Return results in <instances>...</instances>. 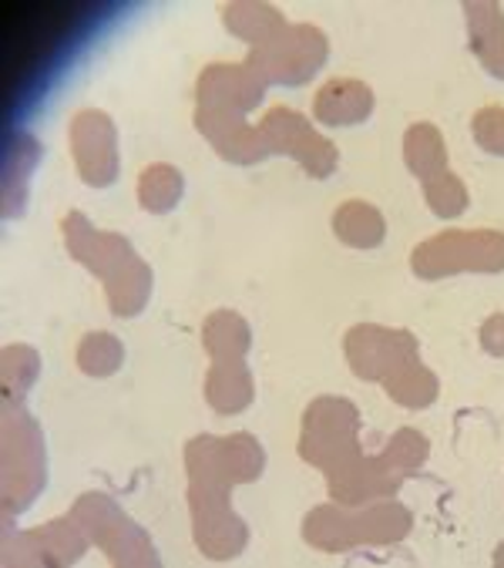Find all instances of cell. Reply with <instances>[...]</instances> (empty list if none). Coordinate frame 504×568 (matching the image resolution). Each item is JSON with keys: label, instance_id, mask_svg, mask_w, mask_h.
I'll return each mask as SVG.
<instances>
[{"label": "cell", "instance_id": "cell-29", "mask_svg": "<svg viewBox=\"0 0 504 568\" xmlns=\"http://www.w3.org/2000/svg\"><path fill=\"white\" fill-rule=\"evenodd\" d=\"M481 347L484 354L491 357H504V313H491L484 323H481Z\"/></svg>", "mask_w": 504, "mask_h": 568}, {"label": "cell", "instance_id": "cell-16", "mask_svg": "<svg viewBox=\"0 0 504 568\" xmlns=\"http://www.w3.org/2000/svg\"><path fill=\"white\" fill-rule=\"evenodd\" d=\"M373 104H376V98L366 81L330 78L313 98V115L320 125L346 129V125H363L373 115Z\"/></svg>", "mask_w": 504, "mask_h": 568}, {"label": "cell", "instance_id": "cell-18", "mask_svg": "<svg viewBox=\"0 0 504 568\" xmlns=\"http://www.w3.org/2000/svg\"><path fill=\"white\" fill-rule=\"evenodd\" d=\"M222 24L232 38L245 41L249 48H263L290 28V21L273 4H260V0H235V4H225Z\"/></svg>", "mask_w": 504, "mask_h": 568}, {"label": "cell", "instance_id": "cell-1", "mask_svg": "<svg viewBox=\"0 0 504 568\" xmlns=\"http://www.w3.org/2000/svg\"><path fill=\"white\" fill-rule=\"evenodd\" d=\"M61 236L68 256L104 283L114 316H139L145 310L155 276L129 240L108 230H94L91 219L78 209L61 219Z\"/></svg>", "mask_w": 504, "mask_h": 568}, {"label": "cell", "instance_id": "cell-13", "mask_svg": "<svg viewBox=\"0 0 504 568\" xmlns=\"http://www.w3.org/2000/svg\"><path fill=\"white\" fill-rule=\"evenodd\" d=\"M266 94V81L245 61H219L202 68L195 81V108L212 115H249Z\"/></svg>", "mask_w": 504, "mask_h": 568}, {"label": "cell", "instance_id": "cell-14", "mask_svg": "<svg viewBox=\"0 0 504 568\" xmlns=\"http://www.w3.org/2000/svg\"><path fill=\"white\" fill-rule=\"evenodd\" d=\"M189 515H192L195 548L205 558L229 561V558H239L245 551L249 528L235 515L232 501H199V498H189Z\"/></svg>", "mask_w": 504, "mask_h": 568}, {"label": "cell", "instance_id": "cell-25", "mask_svg": "<svg viewBox=\"0 0 504 568\" xmlns=\"http://www.w3.org/2000/svg\"><path fill=\"white\" fill-rule=\"evenodd\" d=\"M74 357H78L81 374L104 381V377L118 374V367L124 361V347H121V339L114 333L94 329V333H88L81 344H78V354Z\"/></svg>", "mask_w": 504, "mask_h": 568}, {"label": "cell", "instance_id": "cell-15", "mask_svg": "<svg viewBox=\"0 0 504 568\" xmlns=\"http://www.w3.org/2000/svg\"><path fill=\"white\" fill-rule=\"evenodd\" d=\"M199 135L219 152V159L232 165H256L270 159V145L260 132V125H249L242 115H212V111H199L192 115Z\"/></svg>", "mask_w": 504, "mask_h": 568}, {"label": "cell", "instance_id": "cell-7", "mask_svg": "<svg viewBox=\"0 0 504 568\" xmlns=\"http://www.w3.org/2000/svg\"><path fill=\"white\" fill-rule=\"evenodd\" d=\"M84 535L91 538V545H98L111 565L121 568H155L162 558L149 538V531L132 521L129 515L121 511V505L101 491H88L74 501V508L68 511Z\"/></svg>", "mask_w": 504, "mask_h": 568}, {"label": "cell", "instance_id": "cell-8", "mask_svg": "<svg viewBox=\"0 0 504 568\" xmlns=\"http://www.w3.org/2000/svg\"><path fill=\"white\" fill-rule=\"evenodd\" d=\"M330 58V41L313 24H290L276 41L263 48H249L245 64L256 71L266 88H300L306 84Z\"/></svg>", "mask_w": 504, "mask_h": 568}, {"label": "cell", "instance_id": "cell-10", "mask_svg": "<svg viewBox=\"0 0 504 568\" xmlns=\"http://www.w3.org/2000/svg\"><path fill=\"white\" fill-rule=\"evenodd\" d=\"M350 371L366 384H384L404 364L421 357V344L411 329H391L381 323H356L343 336Z\"/></svg>", "mask_w": 504, "mask_h": 568}, {"label": "cell", "instance_id": "cell-22", "mask_svg": "<svg viewBox=\"0 0 504 568\" xmlns=\"http://www.w3.org/2000/svg\"><path fill=\"white\" fill-rule=\"evenodd\" d=\"M404 162L421 182H431V179L444 175L447 172V145H444L441 129L431 125V122L411 125L407 135H404Z\"/></svg>", "mask_w": 504, "mask_h": 568}, {"label": "cell", "instance_id": "cell-9", "mask_svg": "<svg viewBox=\"0 0 504 568\" xmlns=\"http://www.w3.org/2000/svg\"><path fill=\"white\" fill-rule=\"evenodd\" d=\"M14 515H4V565H38V568H64L84 558L91 548V538L84 528L71 518L61 515L41 528L31 531H14Z\"/></svg>", "mask_w": 504, "mask_h": 568}, {"label": "cell", "instance_id": "cell-26", "mask_svg": "<svg viewBox=\"0 0 504 568\" xmlns=\"http://www.w3.org/2000/svg\"><path fill=\"white\" fill-rule=\"evenodd\" d=\"M41 374V357L34 347L14 344L4 347V357H0V381H4V394L11 397H24L31 390V384Z\"/></svg>", "mask_w": 504, "mask_h": 568}, {"label": "cell", "instance_id": "cell-2", "mask_svg": "<svg viewBox=\"0 0 504 568\" xmlns=\"http://www.w3.org/2000/svg\"><path fill=\"white\" fill-rule=\"evenodd\" d=\"M414 515L407 505L366 501V505H320L303 518V538L316 551H350L360 545H397L411 535Z\"/></svg>", "mask_w": 504, "mask_h": 568}, {"label": "cell", "instance_id": "cell-27", "mask_svg": "<svg viewBox=\"0 0 504 568\" xmlns=\"http://www.w3.org/2000/svg\"><path fill=\"white\" fill-rule=\"evenodd\" d=\"M421 185H424V199H427V205H431L434 215H441V219H457V215L467 212V202H471L467 185H464L451 169H447L444 175L431 179V182H421Z\"/></svg>", "mask_w": 504, "mask_h": 568}, {"label": "cell", "instance_id": "cell-23", "mask_svg": "<svg viewBox=\"0 0 504 568\" xmlns=\"http://www.w3.org/2000/svg\"><path fill=\"white\" fill-rule=\"evenodd\" d=\"M384 390H387V397H391L394 404H401V407H407V410H424V407H431V404L437 400L441 381H437V374L417 357V361L404 364L397 374H391V377L384 381Z\"/></svg>", "mask_w": 504, "mask_h": 568}, {"label": "cell", "instance_id": "cell-6", "mask_svg": "<svg viewBox=\"0 0 504 568\" xmlns=\"http://www.w3.org/2000/svg\"><path fill=\"white\" fill-rule=\"evenodd\" d=\"M417 280H447L457 273H504V233L497 230H447L411 253Z\"/></svg>", "mask_w": 504, "mask_h": 568}, {"label": "cell", "instance_id": "cell-17", "mask_svg": "<svg viewBox=\"0 0 504 568\" xmlns=\"http://www.w3.org/2000/svg\"><path fill=\"white\" fill-rule=\"evenodd\" d=\"M467 41L471 54L484 64V71L504 81V8L494 0H467Z\"/></svg>", "mask_w": 504, "mask_h": 568}, {"label": "cell", "instance_id": "cell-5", "mask_svg": "<svg viewBox=\"0 0 504 568\" xmlns=\"http://www.w3.org/2000/svg\"><path fill=\"white\" fill-rule=\"evenodd\" d=\"M300 458L323 475H333L363 458L360 450V410L346 397H316L303 414Z\"/></svg>", "mask_w": 504, "mask_h": 568}, {"label": "cell", "instance_id": "cell-19", "mask_svg": "<svg viewBox=\"0 0 504 568\" xmlns=\"http://www.w3.org/2000/svg\"><path fill=\"white\" fill-rule=\"evenodd\" d=\"M256 397V381H252V371L245 367V361H229V364H212L205 374V400L215 414L232 417L239 410H245Z\"/></svg>", "mask_w": 504, "mask_h": 568}, {"label": "cell", "instance_id": "cell-24", "mask_svg": "<svg viewBox=\"0 0 504 568\" xmlns=\"http://www.w3.org/2000/svg\"><path fill=\"white\" fill-rule=\"evenodd\" d=\"M182 192H185V175L169 162L149 165L139 179V205L152 215L172 212L182 202Z\"/></svg>", "mask_w": 504, "mask_h": 568}, {"label": "cell", "instance_id": "cell-20", "mask_svg": "<svg viewBox=\"0 0 504 568\" xmlns=\"http://www.w3.org/2000/svg\"><path fill=\"white\" fill-rule=\"evenodd\" d=\"M333 233L350 250H376L387 240V219L376 205L350 199L333 212Z\"/></svg>", "mask_w": 504, "mask_h": 568}, {"label": "cell", "instance_id": "cell-11", "mask_svg": "<svg viewBox=\"0 0 504 568\" xmlns=\"http://www.w3.org/2000/svg\"><path fill=\"white\" fill-rule=\"evenodd\" d=\"M260 132L270 145V155H286V159L300 162L310 179H330L340 165L336 145L330 139H323L300 111H293L286 104H276L266 111L260 122Z\"/></svg>", "mask_w": 504, "mask_h": 568}, {"label": "cell", "instance_id": "cell-3", "mask_svg": "<svg viewBox=\"0 0 504 568\" xmlns=\"http://www.w3.org/2000/svg\"><path fill=\"white\" fill-rule=\"evenodd\" d=\"M266 471V450L249 430L225 437L199 434L185 447V498L199 501H229L232 485H252Z\"/></svg>", "mask_w": 504, "mask_h": 568}, {"label": "cell", "instance_id": "cell-30", "mask_svg": "<svg viewBox=\"0 0 504 568\" xmlns=\"http://www.w3.org/2000/svg\"><path fill=\"white\" fill-rule=\"evenodd\" d=\"M494 565H504V541H501L497 551H494Z\"/></svg>", "mask_w": 504, "mask_h": 568}, {"label": "cell", "instance_id": "cell-12", "mask_svg": "<svg viewBox=\"0 0 504 568\" xmlns=\"http://www.w3.org/2000/svg\"><path fill=\"white\" fill-rule=\"evenodd\" d=\"M71 155L78 175L91 189H108L118 179V129L108 111L84 108L71 119Z\"/></svg>", "mask_w": 504, "mask_h": 568}, {"label": "cell", "instance_id": "cell-4", "mask_svg": "<svg viewBox=\"0 0 504 568\" xmlns=\"http://www.w3.org/2000/svg\"><path fill=\"white\" fill-rule=\"evenodd\" d=\"M4 424H0V475H4V515L28 511L34 498L48 485V454H44V434L31 410L24 407V397L4 394Z\"/></svg>", "mask_w": 504, "mask_h": 568}, {"label": "cell", "instance_id": "cell-28", "mask_svg": "<svg viewBox=\"0 0 504 568\" xmlns=\"http://www.w3.org/2000/svg\"><path fill=\"white\" fill-rule=\"evenodd\" d=\"M471 135H474L477 149L504 159V108H497V104L481 108L471 119Z\"/></svg>", "mask_w": 504, "mask_h": 568}, {"label": "cell", "instance_id": "cell-21", "mask_svg": "<svg viewBox=\"0 0 504 568\" xmlns=\"http://www.w3.org/2000/svg\"><path fill=\"white\" fill-rule=\"evenodd\" d=\"M202 347L212 357V364L245 361L252 347V329L242 313L235 310H215L202 323Z\"/></svg>", "mask_w": 504, "mask_h": 568}]
</instances>
